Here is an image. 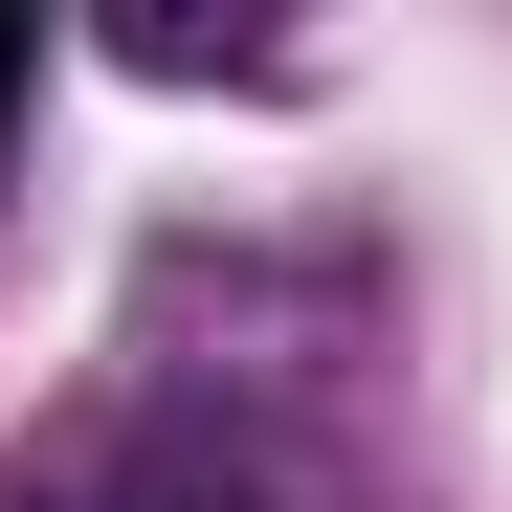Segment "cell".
<instances>
[{
  "label": "cell",
  "mask_w": 512,
  "mask_h": 512,
  "mask_svg": "<svg viewBox=\"0 0 512 512\" xmlns=\"http://www.w3.org/2000/svg\"><path fill=\"white\" fill-rule=\"evenodd\" d=\"M0 90H23V23H0Z\"/></svg>",
  "instance_id": "2"
},
{
  "label": "cell",
  "mask_w": 512,
  "mask_h": 512,
  "mask_svg": "<svg viewBox=\"0 0 512 512\" xmlns=\"http://www.w3.org/2000/svg\"><path fill=\"white\" fill-rule=\"evenodd\" d=\"M45 512H245V490H201V468H112V490H45Z\"/></svg>",
  "instance_id": "1"
}]
</instances>
